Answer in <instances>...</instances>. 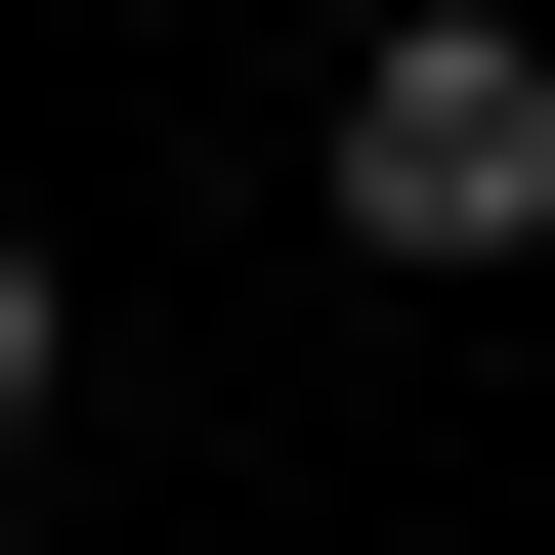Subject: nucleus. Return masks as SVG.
<instances>
[{
  "instance_id": "f257e3e1",
  "label": "nucleus",
  "mask_w": 555,
  "mask_h": 555,
  "mask_svg": "<svg viewBox=\"0 0 555 555\" xmlns=\"http://www.w3.org/2000/svg\"><path fill=\"white\" fill-rule=\"evenodd\" d=\"M343 257H555V43H513V0L343 43Z\"/></svg>"
},
{
  "instance_id": "f03ea898",
  "label": "nucleus",
  "mask_w": 555,
  "mask_h": 555,
  "mask_svg": "<svg viewBox=\"0 0 555 555\" xmlns=\"http://www.w3.org/2000/svg\"><path fill=\"white\" fill-rule=\"evenodd\" d=\"M0 427H43V214H0Z\"/></svg>"
}]
</instances>
